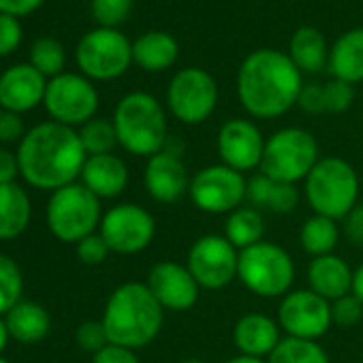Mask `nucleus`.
Listing matches in <instances>:
<instances>
[{
  "instance_id": "f257e3e1",
  "label": "nucleus",
  "mask_w": 363,
  "mask_h": 363,
  "mask_svg": "<svg viewBox=\"0 0 363 363\" xmlns=\"http://www.w3.org/2000/svg\"><path fill=\"white\" fill-rule=\"evenodd\" d=\"M16 152L22 179L30 189L50 193L77 182L88 158L79 133L54 120L33 126Z\"/></svg>"
},
{
  "instance_id": "f03ea898",
  "label": "nucleus",
  "mask_w": 363,
  "mask_h": 363,
  "mask_svg": "<svg viewBox=\"0 0 363 363\" xmlns=\"http://www.w3.org/2000/svg\"><path fill=\"white\" fill-rule=\"evenodd\" d=\"M240 101L257 118H278L299 99L301 75L295 62L274 50H261L246 58L238 77Z\"/></svg>"
},
{
  "instance_id": "7ed1b4c3",
  "label": "nucleus",
  "mask_w": 363,
  "mask_h": 363,
  "mask_svg": "<svg viewBox=\"0 0 363 363\" xmlns=\"http://www.w3.org/2000/svg\"><path fill=\"white\" fill-rule=\"evenodd\" d=\"M162 306L156 301L147 284L124 282L107 299L103 310V327L109 344L130 350L147 346L162 327Z\"/></svg>"
},
{
  "instance_id": "20e7f679",
  "label": "nucleus",
  "mask_w": 363,
  "mask_h": 363,
  "mask_svg": "<svg viewBox=\"0 0 363 363\" xmlns=\"http://www.w3.org/2000/svg\"><path fill=\"white\" fill-rule=\"evenodd\" d=\"M118 143L135 156H154L167 143V118L160 103L145 94H126L113 113Z\"/></svg>"
},
{
  "instance_id": "39448f33",
  "label": "nucleus",
  "mask_w": 363,
  "mask_h": 363,
  "mask_svg": "<svg viewBox=\"0 0 363 363\" xmlns=\"http://www.w3.org/2000/svg\"><path fill=\"white\" fill-rule=\"evenodd\" d=\"M357 197L359 177L344 158L325 156L306 177V199L318 216L331 220L346 218L357 208Z\"/></svg>"
},
{
  "instance_id": "423d86ee",
  "label": "nucleus",
  "mask_w": 363,
  "mask_h": 363,
  "mask_svg": "<svg viewBox=\"0 0 363 363\" xmlns=\"http://www.w3.org/2000/svg\"><path fill=\"white\" fill-rule=\"evenodd\" d=\"M101 220V199L92 195L82 182H73L50 195L45 223L56 240L65 244H79L84 238L96 233Z\"/></svg>"
},
{
  "instance_id": "0eeeda50",
  "label": "nucleus",
  "mask_w": 363,
  "mask_h": 363,
  "mask_svg": "<svg viewBox=\"0 0 363 363\" xmlns=\"http://www.w3.org/2000/svg\"><path fill=\"white\" fill-rule=\"evenodd\" d=\"M238 278L259 297H282L293 286L295 265L282 246L259 242L246 250H240Z\"/></svg>"
},
{
  "instance_id": "6e6552de",
  "label": "nucleus",
  "mask_w": 363,
  "mask_h": 363,
  "mask_svg": "<svg viewBox=\"0 0 363 363\" xmlns=\"http://www.w3.org/2000/svg\"><path fill=\"white\" fill-rule=\"evenodd\" d=\"M318 160L316 139L308 130L284 128L265 141L261 173L286 184H295L310 175Z\"/></svg>"
},
{
  "instance_id": "1a4fd4ad",
  "label": "nucleus",
  "mask_w": 363,
  "mask_h": 363,
  "mask_svg": "<svg viewBox=\"0 0 363 363\" xmlns=\"http://www.w3.org/2000/svg\"><path fill=\"white\" fill-rule=\"evenodd\" d=\"M75 56L86 77L109 82L128 69L133 60V45L113 28H96L79 41Z\"/></svg>"
},
{
  "instance_id": "9d476101",
  "label": "nucleus",
  "mask_w": 363,
  "mask_h": 363,
  "mask_svg": "<svg viewBox=\"0 0 363 363\" xmlns=\"http://www.w3.org/2000/svg\"><path fill=\"white\" fill-rule=\"evenodd\" d=\"M43 105L54 122L75 128L94 118L99 109V92L86 77L60 73L48 82Z\"/></svg>"
},
{
  "instance_id": "9b49d317",
  "label": "nucleus",
  "mask_w": 363,
  "mask_h": 363,
  "mask_svg": "<svg viewBox=\"0 0 363 363\" xmlns=\"http://www.w3.org/2000/svg\"><path fill=\"white\" fill-rule=\"evenodd\" d=\"M248 182L227 164H212L191 179V199L206 214H231L246 201Z\"/></svg>"
},
{
  "instance_id": "f8f14e48",
  "label": "nucleus",
  "mask_w": 363,
  "mask_h": 363,
  "mask_svg": "<svg viewBox=\"0 0 363 363\" xmlns=\"http://www.w3.org/2000/svg\"><path fill=\"white\" fill-rule=\"evenodd\" d=\"M99 233L111 252L137 255L152 244L156 235V220L137 203H118L103 214Z\"/></svg>"
},
{
  "instance_id": "ddd939ff",
  "label": "nucleus",
  "mask_w": 363,
  "mask_h": 363,
  "mask_svg": "<svg viewBox=\"0 0 363 363\" xmlns=\"http://www.w3.org/2000/svg\"><path fill=\"white\" fill-rule=\"evenodd\" d=\"M240 252L225 235H203L189 252L186 267L201 289L218 291L238 278Z\"/></svg>"
},
{
  "instance_id": "4468645a",
  "label": "nucleus",
  "mask_w": 363,
  "mask_h": 363,
  "mask_svg": "<svg viewBox=\"0 0 363 363\" xmlns=\"http://www.w3.org/2000/svg\"><path fill=\"white\" fill-rule=\"evenodd\" d=\"M167 101L179 122L199 124L212 116L218 101V90L206 71L184 69L171 79Z\"/></svg>"
},
{
  "instance_id": "2eb2a0df",
  "label": "nucleus",
  "mask_w": 363,
  "mask_h": 363,
  "mask_svg": "<svg viewBox=\"0 0 363 363\" xmlns=\"http://www.w3.org/2000/svg\"><path fill=\"white\" fill-rule=\"evenodd\" d=\"M278 325L289 337L316 342L333 325L331 303L314 291L286 293L278 310Z\"/></svg>"
},
{
  "instance_id": "dca6fc26",
  "label": "nucleus",
  "mask_w": 363,
  "mask_h": 363,
  "mask_svg": "<svg viewBox=\"0 0 363 363\" xmlns=\"http://www.w3.org/2000/svg\"><path fill=\"white\" fill-rule=\"evenodd\" d=\"M147 289L162 306V310L184 312L191 310L199 299V282L193 278L186 265L173 261L156 263L147 274Z\"/></svg>"
},
{
  "instance_id": "f3484780",
  "label": "nucleus",
  "mask_w": 363,
  "mask_h": 363,
  "mask_svg": "<svg viewBox=\"0 0 363 363\" xmlns=\"http://www.w3.org/2000/svg\"><path fill=\"white\" fill-rule=\"evenodd\" d=\"M263 150V135L248 120H229L218 133V154L223 164L240 173L261 167Z\"/></svg>"
},
{
  "instance_id": "a211bd4d",
  "label": "nucleus",
  "mask_w": 363,
  "mask_h": 363,
  "mask_svg": "<svg viewBox=\"0 0 363 363\" xmlns=\"http://www.w3.org/2000/svg\"><path fill=\"white\" fill-rule=\"evenodd\" d=\"M143 184L154 201L173 203L191 191V177L182 156L162 150L147 158L143 169Z\"/></svg>"
},
{
  "instance_id": "6ab92c4d",
  "label": "nucleus",
  "mask_w": 363,
  "mask_h": 363,
  "mask_svg": "<svg viewBox=\"0 0 363 363\" xmlns=\"http://www.w3.org/2000/svg\"><path fill=\"white\" fill-rule=\"evenodd\" d=\"M45 77L33 65H16L0 75V109L24 113L43 103Z\"/></svg>"
},
{
  "instance_id": "aec40b11",
  "label": "nucleus",
  "mask_w": 363,
  "mask_h": 363,
  "mask_svg": "<svg viewBox=\"0 0 363 363\" xmlns=\"http://www.w3.org/2000/svg\"><path fill=\"white\" fill-rule=\"evenodd\" d=\"M79 179L99 199H116L128 184V167L116 154L88 156Z\"/></svg>"
},
{
  "instance_id": "412c9836",
  "label": "nucleus",
  "mask_w": 363,
  "mask_h": 363,
  "mask_svg": "<svg viewBox=\"0 0 363 363\" xmlns=\"http://www.w3.org/2000/svg\"><path fill=\"white\" fill-rule=\"evenodd\" d=\"M278 327L280 325H276V320L265 314L252 312L242 316L233 329V342L240 354H248L257 359L269 357L282 340Z\"/></svg>"
},
{
  "instance_id": "4be33fe9",
  "label": "nucleus",
  "mask_w": 363,
  "mask_h": 363,
  "mask_svg": "<svg viewBox=\"0 0 363 363\" xmlns=\"http://www.w3.org/2000/svg\"><path fill=\"white\" fill-rule=\"evenodd\" d=\"M352 276L350 267L344 263V259L335 255H325L312 259L308 265V284L310 291L320 295L327 301H335L348 293H352Z\"/></svg>"
},
{
  "instance_id": "5701e85b",
  "label": "nucleus",
  "mask_w": 363,
  "mask_h": 363,
  "mask_svg": "<svg viewBox=\"0 0 363 363\" xmlns=\"http://www.w3.org/2000/svg\"><path fill=\"white\" fill-rule=\"evenodd\" d=\"M5 323H7L11 340H16L18 344H24V346L43 342L52 329V318H50L48 308L33 299L18 301L5 314Z\"/></svg>"
},
{
  "instance_id": "b1692460",
  "label": "nucleus",
  "mask_w": 363,
  "mask_h": 363,
  "mask_svg": "<svg viewBox=\"0 0 363 363\" xmlns=\"http://www.w3.org/2000/svg\"><path fill=\"white\" fill-rule=\"evenodd\" d=\"M246 201L259 212L269 210L274 214H291L299 203V191L295 184H286V182H278L265 173H259L248 182Z\"/></svg>"
},
{
  "instance_id": "393cba45",
  "label": "nucleus",
  "mask_w": 363,
  "mask_h": 363,
  "mask_svg": "<svg viewBox=\"0 0 363 363\" xmlns=\"http://www.w3.org/2000/svg\"><path fill=\"white\" fill-rule=\"evenodd\" d=\"M33 220V201L24 186H0V242H11L26 233Z\"/></svg>"
},
{
  "instance_id": "a878e982",
  "label": "nucleus",
  "mask_w": 363,
  "mask_h": 363,
  "mask_svg": "<svg viewBox=\"0 0 363 363\" xmlns=\"http://www.w3.org/2000/svg\"><path fill=\"white\" fill-rule=\"evenodd\" d=\"M329 71L335 79L354 84L363 79V28L346 33L331 50Z\"/></svg>"
},
{
  "instance_id": "bb28decb",
  "label": "nucleus",
  "mask_w": 363,
  "mask_h": 363,
  "mask_svg": "<svg viewBox=\"0 0 363 363\" xmlns=\"http://www.w3.org/2000/svg\"><path fill=\"white\" fill-rule=\"evenodd\" d=\"M177 58V43L164 33H147L133 43V60L145 71H164Z\"/></svg>"
},
{
  "instance_id": "cd10ccee",
  "label": "nucleus",
  "mask_w": 363,
  "mask_h": 363,
  "mask_svg": "<svg viewBox=\"0 0 363 363\" xmlns=\"http://www.w3.org/2000/svg\"><path fill=\"white\" fill-rule=\"evenodd\" d=\"M263 233H265L263 214L255 208H238L235 212L229 214L225 225V238L238 250H246L263 242Z\"/></svg>"
},
{
  "instance_id": "c85d7f7f",
  "label": "nucleus",
  "mask_w": 363,
  "mask_h": 363,
  "mask_svg": "<svg viewBox=\"0 0 363 363\" xmlns=\"http://www.w3.org/2000/svg\"><path fill=\"white\" fill-rule=\"evenodd\" d=\"M291 60L297 69L318 73L327 65L325 39L316 28H299L291 41Z\"/></svg>"
},
{
  "instance_id": "c756f323",
  "label": "nucleus",
  "mask_w": 363,
  "mask_h": 363,
  "mask_svg": "<svg viewBox=\"0 0 363 363\" xmlns=\"http://www.w3.org/2000/svg\"><path fill=\"white\" fill-rule=\"evenodd\" d=\"M337 240H340V231H337L335 220H331L327 216H318V214L308 218L299 231L301 248L308 255H312L314 259L325 257V255H333Z\"/></svg>"
},
{
  "instance_id": "7c9ffc66",
  "label": "nucleus",
  "mask_w": 363,
  "mask_h": 363,
  "mask_svg": "<svg viewBox=\"0 0 363 363\" xmlns=\"http://www.w3.org/2000/svg\"><path fill=\"white\" fill-rule=\"evenodd\" d=\"M267 363H329V357L320 344L286 335L269 354Z\"/></svg>"
},
{
  "instance_id": "2f4dec72",
  "label": "nucleus",
  "mask_w": 363,
  "mask_h": 363,
  "mask_svg": "<svg viewBox=\"0 0 363 363\" xmlns=\"http://www.w3.org/2000/svg\"><path fill=\"white\" fill-rule=\"evenodd\" d=\"M77 133H79L82 145L88 156L111 154V150L118 145V135H116L113 122L103 120V118H92Z\"/></svg>"
},
{
  "instance_id": "473e14b6",
  "label": "nucleus",
  "mask_w": 363,
  "mask_h": 363,
  "mask_svg": "<svg viewBox=\"0 0 363 363\" xmlns=\"http://www.w3.org/2000/svg\"><path fill=\"white\" fill-rule=\"evenodd\" d=\"M24 293V274L22 267L9 257L0 252V316H5Z\"/></svg>"
},
{
  "instance_id": "72a5a7b5",
  "label": "nucleus",
  "mask_w": 363,
  "mask_h": 363,
  "mask_svg": "<svg viewBox=\"0 0 363 363\" xmlns=\"http://www.w3.org/2000/svg\"><path fill=\"white\" fill-rule=\"evenodd\" d=\"M30 65L43 75V77H58L65 67V50L60 41L52 37L37 39L30 50Z\"/></svg>"
},
{
  "instance_id": "f704fd0d",
  "label": "nucleus",
  "mask_w": 363,
  "mask_h": 363,
  "mask_svg": "<svg viewBox=\"0 0 363 363\" xmlns=\"http://www.w3.org/2000/svg\"><path fill=\"white\" fill-rule=\"evenodd\" d=\"M130 7H133V0H92L94 20L105 28L122 24L128 18Z\"/></svg>"
},
{
  "instance_id": "c9c22d12",
  "label": "nucleus",
  "mask_w": 363,
  "mask_h": 363,
  "mask_svg": "<svg viewBox=\"0 0 363 363\" xmlns=\"http://www.w3.org/2000/svg\"><path fill=\"white\" fill-rule=\"evenodd\" d=\"M75 342L82 350L96 354L109 344V337L101 320H84L75 331Z\"/></svg>"
},
{
  "instance_id": "e433bc0d",
  "label": "nucleus",
  "mask_w": 363,
  "mask_h": 363,
  "mask_svg": "<svg viewBox=\"0 0 363 363\" xmlns=\"http://www.w3.org/2000/svg\"><path fill=\"white\" fill-rule=\"evenodd\" d=\"M363 318V303L352 295H344L331 303V323L337 327H354Z\"/></svg>"
},
{
  "instance_id": "4c0bfd02",
  "label": "nucleus",
  "mask_w": 363,
  "mask_h": 363,
  "mask_svg": "<svg viewBox=\"0 0 363 363\" xmlns=\"http://www.w3.org/2000/svg\"><path fill=\"white\" fill-rule=\"evenodd\" d=\"M75 252L84 265H101L107 261L111 250H109V246L101 233H92L88 238H84L79 244H75Z\"/></svg>"
},
{
  "instance_id": "58836bf2",
  "label": "nucleus",
  "mask_w": 363,
  "mask_h": 363,
  "mask_svg": "<svg viewBox=\"0 0 363 363\" xmlns=\"http://www.w3.org/2000/svg\"><path fill=\"white\" fill-rule=\"evenodd\" d=\"M325 88V111L329 113H342L352 105V88L350 84L342 82V79H331Z\"/></svg>"
},
{
  "instance_id": "ea45409f",
  "label": "nucleus",
  "mask_w": 363,
  "mask_h": 363,
  "mask_svg": "<svg viewBox=\"0 0 363 363\" xmlns=\"http://www.w3.org/2000/svg\"><path fill=\"white\" fill-rule=\"evenodd\" d=\"M26 126L20 113L7 111V109H0V143L5 147L13 145V143H22V139L26 137Z\"/></svg>"
},
{
  "instance_id": "a19ab883",
  "label": "nucleus",
  "mask_w": 363,
  "mask_h": 363,
  "mask_svg": "<svg viewBox=\"0 0 363 363\" xmlns=\"http://www.w3.org/2000/svg\"><path fill=\"white\" fill-rule=\"evenodd\" d=\"M22 43V26L18 18L0 13V56H9Z\"/></svg>"
},
{
  "instance_id": "79ce46f5",
  "label": "nucleus",
  "mask_w": 363,
  "mask_h": 363,
  "mask_svg": "<svg viewBox=\"0 0 363 363\" xmlns=\"http://www.w3.org/2000/svg\"><path fill=\"white\" fill-rule=\"evenodd\" d=\"M18 177H22L18 152L9 150L5 145H0V186L16 184Z\"/></svg>"
},
{
  "instance_id": "37998d69",
  "label": "nucleus",
  "mask_w": 363,
  "mask_h": 363,
  "mask_svg": "<svg viewBox=\"0 0 363 363\" xmlns=\"http://www.w3.org/2000/svg\"><path fill=\"white\" fill-rule=\"evenodd\" d=\"M297 103L306 113H323L325 111V88L318 84L301 88Z\"/></svg>"
},
{
  "instance_id": "c03bdc74",
  "label": "nucleus",
  "mask_w": 363,
  "mask_h": 363,
  "mask_svg": "<svg viewBox=\"0 0 363 363\" xmlns=\"http://www.w3.org/2000/svg\"><path fill=\"white\" fill-rule=\"evenodd\" d=\"M92 363H139L135 350L118 346V344H107L103 350L92 354Z\"/></svg>"
},
{
  "instance_id": "a18cd8bd",
  "label": "nucleus",
  "mask_w": 363,
  "mask_h": 363,
  "mask_svg": "<svg viewBox=\"0 0 363 363\" xmlns=\"http://www.w3.org/2000/svg\"><path fill=\"white\" fill-rule=\"evenodd\" d=\"M43 5V0H0V13L22 18L37 11Z\"/></svg>"
},
{
  "instance_id": "49530a36",
  "label": "nucleus",
  "mask_w": 363,
  "mask_h": 363,
  "mask_svg": "<svg viewBox=\"0 0 363 363\" xmlns=\"http://www.w3.org/2000/svg\"><path fill=\"white\" fill-rule=\"evenodd\" d=\"M344 231H346V238H348L352 244L363 246V203L357 206V208L346 216Z\"/></svg>"
},
{
  "instance_id": "de8ad7c7",
  "label": "nucleus",
  "mask_w": 363,
  "mask_h": 363,
  "mask_svg": "<svg viewBox=\"0 0 363 363\" xmlns=\"http://www.w3.org/2000/svg\"><path fill=\"white\" fill-rule=\"evenodd\" d=\"M352 295L363 303V265L357 267V272L352 276Z\"/></svg>"
},
{
  "instance_id": "09e8293b",
  "label": "nucleus",
  "mask_w": 363,
  "mask_h": 363,
  "mask_svg": "<svg viewBox=\"0 0 363 363\" xmlns=\"http://www.w3.org/2000/svg\"><path fill=\"white\" fill-rule=\"evenodd\" d=\"M11 342V335H9V329H7V323H5V316H0V357L7 350Z\"/></svg>"
},
{
  "instance_id": "8fccbe9b",
  "label": "nucleus",
  "mask_w": 363,
  "mask_h": 363,
  "mask_svg": "<svg viewBox=\"0 0 363 363\" xmlns=\"http://www.w3.org/2000/svg\"><path fill=\"white\" fill-rule=\"evenodd\" d=\"M225 363H267V361L257 359V357H248V354H238V357H233V359H229Z\"/></svg>"
},
{
  "instance_id": "3c124183",
  "label": "nucleus",
  "mask_w": 363,
  "mask_h": 363,
  "mask_svg": "<svg viewBox=\"0 0 363 363\" xmlns=\"http://www.w3.org/2000/svg\"><path fill=\"white\" fill-rule=\"evenodd\" d=\"M182 363H203L201 359H186V361H182Z\"/></svg>"
},
{
  "instance_id": "603ef678",
  "label": "nucleus",
  "mask_w": 363,
  "mask_h": 363,
  "mask_svg": "<svg viewBox=\"0 0 363 363\" xmlns=\"http://www.w3.org/2000/svg\"><path fill=\"white\" fill-rule=\"evenodd\" d=\"M0 363H13V361H9L7 357H0Z\"/></svg>"
}]
</instances>
